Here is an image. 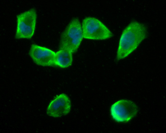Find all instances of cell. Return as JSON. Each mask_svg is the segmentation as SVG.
I'll list each match as a JSON object with an SVG mask.
<instances>
[{
  "instance_id": "obj_7",
  "label": "cell",
  "mask_w": 166,
  "mask_h": 133,
  "mask_svg": "<svg viewBox=\"0 0 166 133\" xmlns=\"http://www.w3.org/2000/svg\"><path fill=\"white\" fill-rule=\"evenodd\" d=\"M56 52L47 48L33 44L31 45L29 54L37 64L43 66L54 65Z\"/></svg>"
},
{
  "instance_id": "obj_4",
  "label": "cell",
  "mask_w": 166,
  "mask_h": 133,
  "mask_svg": "<svg viewBox=\"0 0 166 133\" xmlns=\"http://www.w3.org/2000/svg\"><path fill=\"white\" fill-rule=\"evenodd\" d=\"M17 27L15 38L30 39L34 32L37 18L36 10L32 8L17 16Z\"/></svg>"
},
{
  "instance_id": "obj_6",
  "label": "cell",
  "mask_w": 166,
  "mask_h": 133,
  "mask_svg": "<svg viewBox=\"0 0 166 133\" xmlns=\"http://www.w3.org/2000/svg\"><path fill=\"white\" fill-rule=\"evenodd\" d=\"M71 108L70 100L64 93L56 95L49 104L46 109L47 115L53 118H58L68 114Z\"/></svg>"
},
{
  "instance_id": "obj_5",
  "label": "cell",
  "mask_w": 166,
  "mask_h": 133,
  "mask_svg": "<svg viewBox=\"0 0 166 133\" xmlns=\"http://www.w3.org/2000/svg\"><path fill=\"white\" fill-rule=\"evenodd\" d=\"M138 107L133 101L127 99L118 100L113 104L110 108L111 115L118 122H126L135 116L138 112Z\"/></svg>"
},
{
  "instance_id": "obj_1",
  "label": "cell",
  "mask_w": 166,
  "mask_h": 133,
  "mask_svg": "<svg viewBox=\"0 0 166 133\" xmlns=\"http://www.w3.org/2000/svg\"><path fill=\"white\" fill-rule=\"evenodd\" d=\"M147 31L143 24L131 22L124 29L120 39L116 60L118 61L128 56L147 37Z\"/></svg>"
},
{
  "instance_id": "obj_2",
  "label": "cell",
  "mask_w": 166,
  "mask_h": 133,
  "mask_svg": "<svg viewBox=\"0 0 166 133\" xmlns=\"http://www.w3.org/2000/svg\"><path fill=\"white\" fill-rule=\"evenodd\" d=\"M83 38L80 21L78 18H74L70 21L62 34L60 49H64L74 53L77 50Z\"/></svg>"
},
{
  "instance_id": "obj_8",
  "label": "cell",
  "mask_w": 166,
  "mask_h": 133,
  "mask_svg": "<svg viewBox=\"0 0 166 133\" xmlns=\"http://www.w3.org/2000/svg\"><path fill=\"white\" fill-rule=\"evenodd\" d=\"M72 53L67 50L60 49L56 52L54 65L62 68L70 66L72 64L73 61Z\"/></svg>"
},
{
  "instance_id": "obj_3",
  "label": "cell",
  "mask_w": 166,
  "mask_h": 133,
  "mask_svg": "<svg viewBox=\"0 0 166 133\" xmlns=\"http://www.w3.org/2000/svg\"><path fill=\"white\" fill-rule=\"evenodd\" d=\"M81 27L83 38L85 39L102 40L109 39L113 36L109 28L95 17L85 18L82 20Z\"/></svg>"
}]
</instances>
